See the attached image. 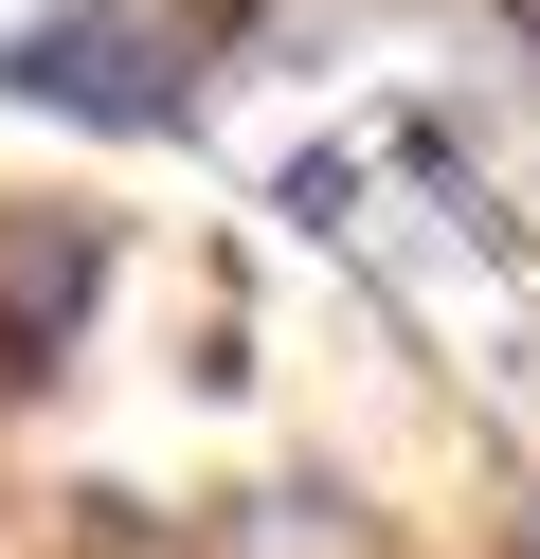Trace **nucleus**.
Returning a JSON list of instances; mask_svg holds the SVG:
<instances>
[{
	"label": "nucleus",
	"instance_id": "nucleus-2",
	"mask_svg": "<svg viewBox=\"0 0 540 559\" xmlns=\"http://www.w3.org/2000/svg\"><path fill=\"white\" fill-rule=\"evenodd\" d=\"M91 307H108V217L91 199H19V217H0V379L72 361Z\"/></svg>",
	"mask_w": 540,
	"mask_h": 559
},
{
	"label": "nucleus",
	"instance_id": "nucleus-1",
	"mask_svg": "<svg viewBox=\"0 0 540 559\" xmlns=\"http://www.w3.org/2000/svg\"><path fill=\"white\" fill-rule=\"evenodd\" d=\"M199 55H180L163 0H55V19H0V109L55 127H180Z\"/></svg>",
	"mask_w": 540,
	"mask_h": 559
}]
</instances>
